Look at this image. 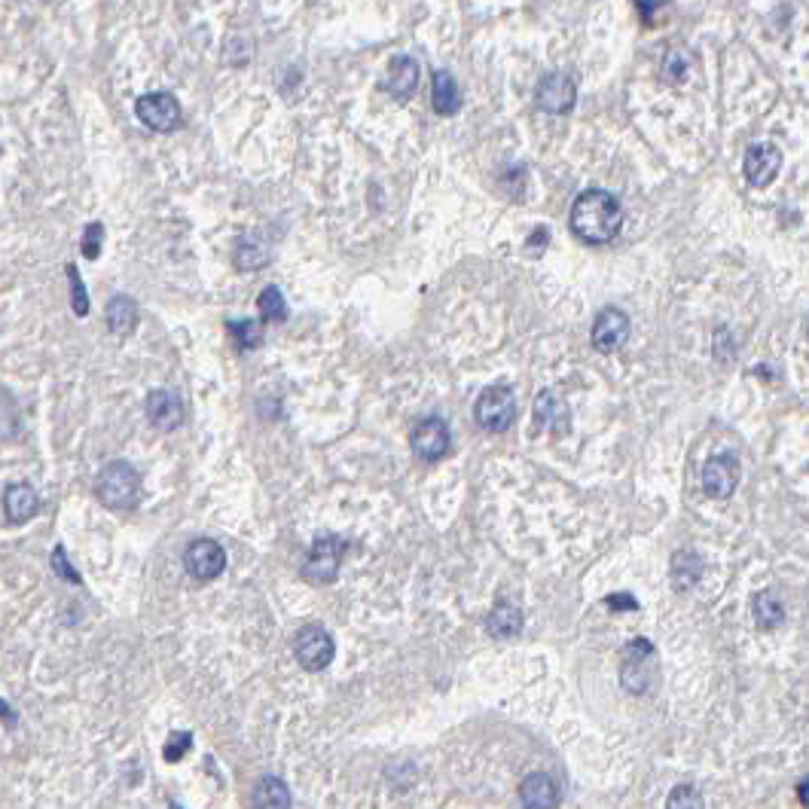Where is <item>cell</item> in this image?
Masks as SVG:
<instances>
[{
    "label": "cell",
    "mask_w": 809,
    "mask_h": 809,
    "mask_svg": "<svg viewBox=\"0 0 809 809\" xmlns=\"http://www.w3.org/2000/svg\"><path fill=\"white\" fill-rule=\"evenodd\" d=\"M620 681L629 693H648L657 681V651L648 639H632L620 651Z\"/></svg>",
    "instance_id": "obj_3"
},
{
    "label": "cell",
    "mask_w": 809,
    "mask_h": 809,
    "mask_svg": "<svg viewBox=\"0 0 809 809\" xmlns=\"http://www.w3.org/2000/svg\"><path fill=\"white\" fill-rule=\"evenodd\" d=\"M687 71H690V52L681 49V46L669 49V52H666V59H663V74H666V80L681 83V80L687 77Z\"/></svg>",
    "instance_id": "obj_29"
},
{
    "label": "cell",
    "mask_w": 809,
    "mask_h": 809,
    "mask_svg": "<svg viewBox=\"0 0 809 809\" xmlns=\"http://www.w3.org/2000/svg\"><path fill=\"white\" fill-rule=\"evenodd\" d=\"M254 809H291V788L278 776H263L254 788Z\"/></svg>",
    "instance_id": "obj_23"
},
{
    "label": "cell",
    "mask_w": 809,
    "mask_h": 809,
    "mask_svg": "<svg viewBox=\"0 0 809 809\" xmlns=\"http://www.w3.org/2000/svg\"><path fill=\"white\" fill-rule=\"evenodd\" d=\"M449 443H452L449 428H446V422L437 419V416L422 419V422L413 428V434H410V446H413V452H416L422 461H440V458L449 452Z\"/></svg>",
    "instance_id": "obj_11"
},
{
    "label": "cell",
    "mask_w": 809,
    "mask_h": 809,
    "mask_svg": "<svg viewBox=\"0 0 809 809\" xmlns=\"http://www.w3.org/2000/svg\"><path fill=\"white\" fill-rule=\"evenodd\" d=\"M474 419L489 434H504L516 422V397L507 385H492L477 397Z\"/></svg>",
    "instance_id": "obj_5"
},
{
    "label": "cell",
    "mask_w": 809,
    "mask_h": 809,
    "mask_svg": "<svg viewBox=\"0 0 809 809\" xmlns=\"http://www.w3.org/2000/svg\"><path fill=\"white\" fill-rule=\"evenodd\" d=\"M138 318H141L138 303H135L129 294H117V297H110V300H107L104 321H107V330H110L113 336H120V339L132 336L135 327H138Z\"/></svg>",
    "instance_id": "obj_18"
},
{
    "label": "cell",
    "mask_w": 809,
    "mask_h": 809,
    "mask_svg": "<svg viewBox=\"0 0 809 809\" xmlns=\"http://www.w3.org/2000/svg\"><path fill=\"white\" fill-rule=\"evenodd\" d=\"M342 556H345V541L336 538V535H321L309 547V556L303 562V577H306L309 584H318V587L333 584L336 577H339Z\"/></svg>",
    "instance_id": "obj_7"
},
{
    "label": "cell",
    "mask_w": 809,
    "mask_h": 809,
    "mask_svg": "<svg viewBox=\"0 0 809 809\" xmlns=\"http://www.w3.org/2000/svg\"><path fill=\"white\" fill-rule=\"evenodd\" d=\"M577 101V86L568 74L553 71L538 83V107L544 113H568Z\"/></svg>",
    "instance_id": "obj_13"
},
{
    "label": "cell",
    "mask_w": 809,
    "mask_h": 809,
    "mask_svg": "<svg viewBox=\"0 0 809 809\" xmlns=\"http://www.w3.org/2000/svg\"><path fill=\"white\" fill-rule=\"evenodd\" d=\"M519 803L526 809H556L559 806V788L544 773H529L519 782Z\"/></svg>",
    "instance_id": "obj_17"
},
{
    "label": "cell",
    "mask_w": 809,
    "mask_h": 809,
    "mask_svg": "<svg viewBox=\"0 0 809 809\" xmlns=\"http://www.w3.org/2000/svg\"><path fill=\"white\" fill-rule=\"evenodd\" d=\"M171 809H181V806H178V803H171Z\"/></svg>",
    "instance_id": "obj_37"
},
{
    "label": "cell",
    "mask_w": 809,
    "mask_h": 809,
    "mask_svg": "<svg viewBox=\"0 0 809 809\" xmlns=\"http://www.w3.org/2000/svg\"><path fill=\"white\" fill-rule=\"evenodd\" d=\"M669 577H672V587L678 593L697 587V581L703 577V556L693 553V550H678L672 556V565H669Z\"/></svg>",
    "instance_id": "obj_21"
},
{
    "label": "cell",
    "mask_w": 809,
    "mask_h": 809,
    "mask_svg": "<svg viewBox=\"0 0 809 809\" xmlns=\"http://www.w3.org/2000/svg\"><path fill=\"white\" fill-rule=\"evenodd\" d=\"M0 718H4L7 724H13V721H16V718H13V712L7 709V703H0Z\"/></svg>",
    "instance_id": "obj_36"
},
{
    "label": "cell",
    "mask_w": 809,
    "mask_h": 809,
    "mask_svg": "<svg viewBox=\"0 0 809 809\" xmlns=\"http://www.w3.org/2000/svg\"><path fill=\"white\" fill-rule=\"evenodd\" d=\"M431 104L440 117H455V113L461 110V92H458V83L449 71H434Z\"/></svg>",
    "instance_id": "obj_22"
},
{
    "label": "cell",
    "mask_w": 809,
    "mask_h": 809,
    "mask_svg": "<svg viewBox=\"0 0 809 809\" xmlns=\"http://www.w3.org/2000/svg\"><path fill=\"white\" fill-rule=\"evenodd\" d=\"M535 422H538V428H544V431H550L556 437L571 428L568 407H565L556 391H541L535 397Z\"/></svg>",
    "instance_id": "obj_16"
},
{
    "label": "cell",
    "mask_w": 809,
    "mask_h": 809,
    "mask_svg": "<svg viewBox=\"0 0 809 809\" xmlns=\"http://www.w3.org/2000/svg\"><path fill=\"white\" fill-rule=\"evenodd\" d=\"M739 486V461L733 452H724V455H715L706 461L703 468V489L709 498H730Z\"/></svg>",
    "instance_id": "obj_10"
},
{
    "label": "cell",
    "mask_w": 809,
    "mask_h": 809,
    "mask_svg": "<svg viewBox=\"0 0 809 809\" xmlns=\"http://www.w3.org/2000/svg\"><path fill=\"white\" fill-rule=\"evenodd\" d=\"M49 562H52V568H55V574H59V577H62V581H65V584H77V587L83 584V577H80V571H77V568H74V565L68 562V553H65V547H62V544H59V547H55V550H52V559H49Z\"/></svg>",
    "instance_id": "obj_32"
},
{
    "label": "cell",
    "mask_w": 809,
    "mask_h": 809,
    "mask_svg": "<svg viewBox=\"0 0 809 809\" xmlns=\"http://www.w3.org/2000/svg\"><path fill=\"white\" fill-rule=\"evenodd\" d=\"M236 269L242 272H257L269 263V248L263 242H254V239H242L236 245Z\"/></svg>",
    "instance_id": "obj_25"
},
{
    "label": "cell",
    "mask_w": 809,
    "mask_h": 809,
    "mask_svg": "<svg viewBox=\"0 0 809 809\" xmlns=\"http://www.w3.org/2000/svg\"><path fill=\"white\" fill-rule=\"evenodd\" d=\"M779 168H782V153L773 144H751L745 153V162H742L748 184L758 187V190H764L776 181Z\"/></svg>",
    "instance_id": "obj_9"
},
{
    "label": "cell",
    "mask_w": 809,
    "mask_h": 809,
    "mask_svg": "<svg viewBox=\"0 0 809 809\" xmlns=\"http://www.w3.org/2000/svg\"><path fill=\"white\" fill-rule=\"evenodd\" d=\"M294 657L306 672H321L333 663L336 657V642L333 635L321 623H306L294 635Z\"/></svg>",
    "instance_id": "obj_6"
},
{
    "label": "cell",
    "mask_w": 809,
    "mask_h": 809,
    "mask_svg": "<svg viewBox=\"0 0 809 809\" xmlns=\"http://www.w3.org/2000/svg\"><path fill=\"white\" fill-rule=\"evenodd\" d=\"M184 568L196 581H214L226 568V550L211 538H199L184 550Z\"/></svg>",
    "instance_id": "obj_8"
},
{
    "label": "cell",
    "mask_w": 809,
    "mask_h": 809,
    "mask_svg": "<svg viewBox=\"0 0 809 809\" xmlns=\"http://www.w3.org/2000/svg\"><path fill=\"white\" fill-rule=\"evenodd\" d=\"M190 748H193V733H171L165 748H162V758L168 764H178Z\"/></svg>",
    "instance_id": "obj_31"
},
{
    "label": "cell",
    "mask_w": 809,
    "mask_h": 809,
    "mask_svg": "<svg viewBox=\"0 0 809 809\" xmlns=\"http://www.w3.org/2000/svg\"><path fill=\"white\" fill-rule=\"evenodd\" d=\"M65 275L71 281V309H74L77 318H86L89 315V294H86V284L80 278V269L74 263H68L65 266Z\"/></svg>",
    "instance_id": "obj_28"
},
{
    "label": "cell",
    "mask_w": 809,
    "mask_h": 809,
    "mask_svg": "<svg viewBox=\"0 0 809 809\" xmlns=\"http://www.w3.org/2000/svg\"><path fill=\"white\" fill-rule=\"evenodd\" d=\"M666 809H706L703 806V794L690 785H678L672 788V794L666 797Z\"/></svg>",
    "instance_id": "obj_30"
},
{
    "label": "cell",
    "mask_w": 809,
    "mask_h": 809,
    "mask_svg": "<svg viewBox=\"0 0 809 809\" xmlns=\"http://www.w3.org/2000/svg\"><path fill=\"white\" fill-rule=\"evenodd\" d=\"M257 309H260V321L263 324H281L287 318V300L278 291L275 284H269L266 291L257 297Z\"/></svg>",
    "instance_id": "obj_26"
},
{
    "label": "cell",
    "mask_w": 809,
    "mask_h": 809,
    "mask_svg": "<svg viewBox=\"0 0 809 809\" xmlns=\"http://www.w3.org/2000/svg\"><path fill=\"white\" fill-rule=\"evenodd\" d=\"M101 242H104V223H86L83 229V257L86 260H98L101 257Z\"/></svg>",
    "instance_id": "obj_33"
},
{
    "label": "cell",
    "mask_w": 809,
    "mask_h": 809,
    "mask_svg": "<svg viewBox=\"0 0 809 809\" xmlns=\"http://www.w3.org/2000/svg\"><path fill=\"white\" fill-rule=\"evenodd\" d=\"M623 226L620 202L605 190H587L571 205V233L584 245H608Z\"/></svg>",
    "instance_id": "obj_1"
},
{
    "label": "cell",
    "mask_w": 809,
    "mask_h": 809,
    "mask_svg": "<svg viewBox=\"0 0 809 809\" xmlns=\"http://www.w3.org/2000/svg\"><path fill=\"white\" fill-rule=\"evenodd\" d=\"M605 605H611V608H626V611H635V608H639V602L629 599V596H611V599H605Z\"/></svg>",
    "instance_id": "obj_35"
},
{
    "label": "cell",
    "mask_w": 809,
    "mask_h": 809,
    "mask_svg": "<svg viewBox=\"0 0 809 809\" xmlns=\"http://www.w3.org/2000/svg\"><path fill=\"white\" fill-rule=\"evenodd\" d=\"M135 117L150 132L168 135V132L181 129L184 110H181V101L171 95V92H147V95H141L135 101Z\"/></svg>",
    "instance_id": "obj_4"
},
{
    "label": "cell",
    "mask_w": 809,
    "mask_h": 809,
    "mask_svg": "<svg viewBox=\"0 0 809 809\" xmlns=\"http://www.w3.org/2000/svg\"><path fill=\"white\" fill-rule=\"evenodd\" d=\"M147 419L156 431H175L184 422V403L175 391L156 388L147 394Z\"/></svg>",
    "instance_id": "obj_14"
},
{
    "label": "cell",
    "mask_w": 809,
    "mask_h": 809,
    "mask_svg": "<svg viewBox=\"0 0 809 809\" xmlns=\"http://www.w3.org/2000/svg\"><path fill=\"white\" fill-rule=\"evenodd\" d=\"M37 510H40V498H37V492L28 483L7 486V492H4V513H7L10 523H28V519H34Z\"/></svg>",
    "instance_id": "obj_20"
},
{
    "label": "cell",
    "mask_w": 809,
    "mask_h": 809,
    "mask_svg": "<svg viewBox=\"0 0 809 809\" xmlns=\"http://www.w3.org/2000/svg\"><path fill=\"white\" fill-rule=\"evenodd\" d=\"M590 339H593V349L599 352H617L620 345L629 339V318L626 312L620 309H602L593 321V330H590Z\"/></svg>",
    "instance_id": "obj_12"
},
{
    "label": "cell",
    "mask_w": 809,
    "mask_h": 809,
    "mask_svg": "<svg viewBox=\"0 0 809 809\" xmlns=\"http://www.w3.org/2000/svg\"><path fill=\"white\" fill-rule=\"evenodd\" d=\"M519 629H523V608H519L510 596H501L486 617V632L501 642H507V639H513V635H519Z\"/></svg>",
    "instance_id": "obj_15"
},
{
    "label": "cell",
    "mask_w": 809,
    "mask_h": 809,
    "mask_svg": "<svg viewBox=\"0 0 809 809\" xmlns=\"http://www.w3.org/2000/svg\"><path fill=\"white\" fill-rule=\"evenodd\" d=\"M547 239H550V233H547V229H541V226H538L535 233H532V239H529V251L535 254V251L547 248Z\"/></svg>",
    "instance_id": "obj_34"
},
{
    "label": "cell",
    "mask_w": 809,
    "mask_h": 809,
    "mask_svg": "<svg viewBox=\"0 0 809 809\" xmlns=\"http://www.w3.org/2000/svg\"><path fill=\"white\" fill-rule=\"evenodd\" d=\"M419 86V62L413 59V55H397V59H391L388 65V77H385V89L400 98V101H407Z\"/></svg>",
    "instance_id": "obj_19"
},
{
    "label": "cell",
    "mask_w": 809,
    "mask_h": 809,
    "mask_svg": "<svg viewBox=\"0 0 809 809\" xmlns=\"http://www.w3.org/2000/svg\"><path fill=\"white\" fill-rule=\"evenodd\" d=\"M755 620L761 629H776L782 626L785 620V608H782V599L773 593V590H761L755 596Z\"/></svg>",
    "instance_id": "obj_24"
},
{
    "label": "cell",
    "mask_w": 809,
    "mask_h": 809,
    "mask_svg": "<svg viewBox=\"0 0 809 809\" xmlns=\"http://www.w3.org/2000/svg\"><path fill=\"white\" fill-rule=\"evenodd\" d=\"M95 495L107 510H135L141 501V474L129 461H107L95 480Z\"/></svg>",
    "instance_id": "obj_2"
},
{
    "label": "cell",
    "mask_w": 809,
    "mask_h": 809,
    "mask_svg": "<svg viewBox=\"0 0 809 809\" xmlns=\"http://www.w3.org/2000/svg\"><path fill=\"white\" fill-rule=\"evenodd\" d=\"M229 336L236 339V345L242 352H251L263 342V321H251V318H242V321H229L226 324Z\"/></svg>",
    "instance_id": "obj_27"
}]
</instances>
